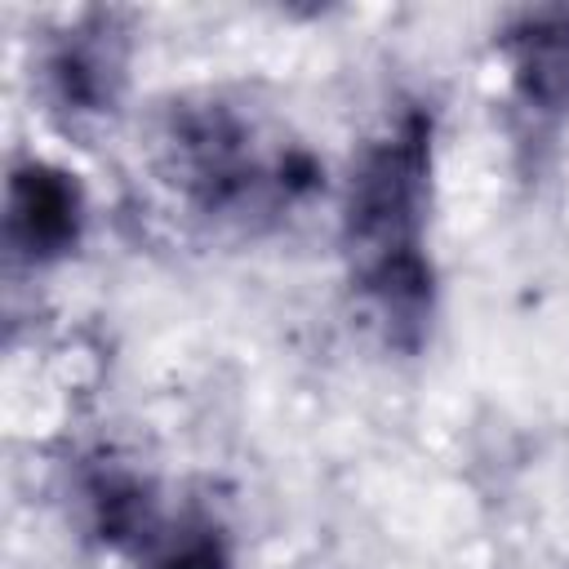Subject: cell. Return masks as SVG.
Returning a JSON list of instances; mask_svg holds the SVG:
<instances>
[{
    "mask_svg": "<svg viewBox=\"0 0 569 569\" xmlns=\"http://www.w3.org/2000/svg\"><path fill=\"white\" fill-rule=\"evenodd\" d=\"M133 31L120 9H84L76 13L44 49L40 76L44 98L67 124L107 120L129 84Z\"/></svg>",
    "mask_w": 569,
    "mask_h": 569,
    "instance_id": "3",
    "label": "cell"
},
{
    "mask_svg": "<svg viewBox=\"0 0 569 569\" xmlns=\"http://www.w3.org/2000/svg\"><path fill=\"white\" fill-rule=\"evenodd\" d=\"M84 236V191L76 173L49 160H18L4 187V244L27 267L76 253Z\"/></svg>",
    "mask_w": 569,
    "mask_h": 569,
    "instance_id": "4",
    "label": "cell"
},
{
    "mask_svg": "<svg viewBox=\"0 0 569 569\" xmlns=\"http://www.w3.org/2000/svg\"><path fill=\"white\" fill-rule=\"evenodd\" d=\"M80 498H84V516H89V533L111 547V551H124V556H142L156 533L164 529V511H160V498L151 489V480H142L138 471L120 467V462H98L84 485H80Z\"/></svg>",
    "mask_w": 569,
    "mask_h": 569,
    "instance_id": "6",
    "label": "cell"
},
{
    "mask_svg": "<svg viewBox=\"0 0 569 569\" xmlns=\"http://www.w3.org/2000/svg\"><path fill=\"white\" fill-rule=\"evenodd\" d=\"M160 182L204 222L262 231L302 209L320 187V160L267 129L222 93H182L164 102L151 133Z\"/></svg>",
    "mask_w": 569,
    "mask_h": 569,
    "instance_id": "2",
    "label": "cell"
},
{
    "mask_svg": "<svg viewBox=\"0 0 569 569\" xmlns=\"http://www.w3.org/2000/svg\"><path fill=\"white\" fill-rule=\"evenodd\" d=\"M431 173L436 120L422 107H405L360 142L338 204L347 280L400 351H418L436 316V267L427 253Z\"/></svg>",
    "mask_w": 569,
    "mask_h": 569,
    "instance_id": "1",
    "label": "cell"
},
{
    "mask_svg": "<svg viewBox=\"0 0 569 569\" xmlns=\"http://www.w3.org/2000/svg\"><path fill=\"white\" fill-rule=\"evenodd\" d=\"M511 102L542 129L569 120V9H525L498 31Z\"/></svg>",
    "mask_w": 569,
    "mask_h": 569,
    "instance_id": "5",
    "label": "cell"
},
{
    "mask_svg": "<svg viewBox=\"0 0 569 569\" xmlns=\"http://www.w3.org/2000/svg\"><path fill=\"white\" fill-rule=\"evenodd\" d=\"M138 565L142 569H231V542L213 516L187 511L178 520L173 516L164 520V529L138 556Z\"/></svg>",
    "mask_w": 569,
    "mask_h": 569,
    "instance_id": "7",
    "label": "cell"
}]
</instances>
